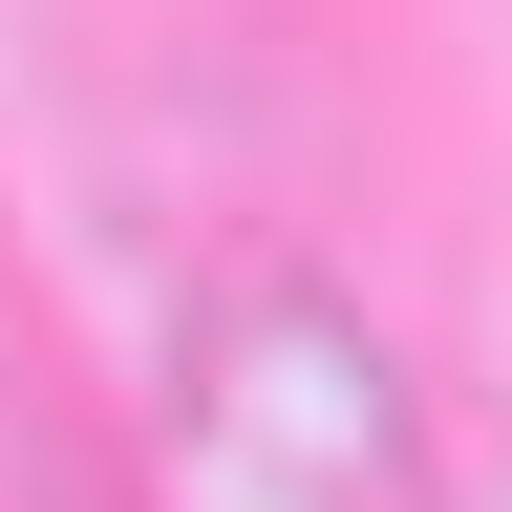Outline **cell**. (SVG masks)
<instances>
[{"mask_svg":"<svg viewBox=\"0 0 512 512\" xmlns=\"http://www.w3.org/2000/svg\"><path fill=\"white\" fill-rule=\"evenodd\" d=\"M150 512H427V448H406V384L320 278H214L171 342V491Z\"/></svg>","mask_w":512,"mask_h":512,"instance_id":"cell-1","label":"cell"},{"mask_svg":"<svg viewBox=\"0 0 512 512\" xmlns=\"http://www.w3.org/2000/svg\"><path fill=\"white\" fill-rule=\"evenodd\" d=\"M0 512H107V491H86V448L43 427V384H22V363H0Z\"/></svg>","mask_w":512,"mask_h":512,"instance_id":"cell-2","label":"cell"}]
</instances>
